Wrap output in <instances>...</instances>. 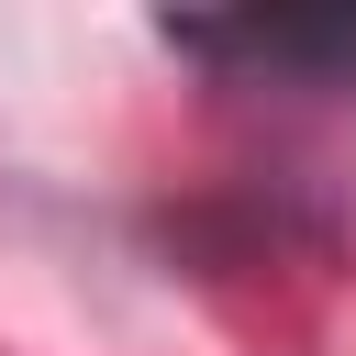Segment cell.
Here are the masks:
<instances>
[{"label":"cell","mask_w":356,"mask_h":356,"mask_svg":"<svg viewBox=\"0 0 356 356\" xmlns=\"http://www.w3.org/2000/svg\"><path fill=\"white\" fill-rule=\"evenodd\" d=\"M178 56L245 67V78H300V89H356V0L323 11H222V22H167Z\"/></svg>","instance_id":"1"}]
</instances>
